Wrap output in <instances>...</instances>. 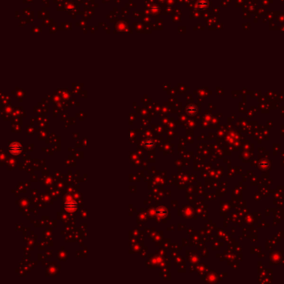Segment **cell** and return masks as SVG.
Wrapping results in <instances>:
<instances>
[{
    "label": "cell",
    "mask_w": 284,
    "mask_h": 284,
    "mask_svg": "<svg viewBox=\"0 0 284 284\" xmlns=\"http://www.w3.org/2000/svg\"><path fill=\"white\" fill-rule=\"evenodd\" d=\"M22 150H23V147L19 142H12L8 147V151L12 155H19L22 153Z\"/></svg>",
    "instance_id": "6da1fadb"
},
{
    "label": "cell",
    "mask_w": 284,
    "mask_h": 284,
    "mask_svg": "<svg viewBox=\"0 0 284 284\" xmlns=\"http://www.w3.org/2000/svg\"><path fill=\"white\" fill-rule=\"evenodd\" d=\"M65 209L67 210L68 212H75L77 208H78V203L73 200H68L65 203Z\"/></svg>",
    "instance_id": "7a4b0ae2"
},
{
    "label": "cell",
    "mask_w": 284,
    "mask_h": 284,
    "mask_svg": "<svg viewBox=\"0 0 284 284\" xmlns=\"http://www.w3.org/2000/svg\"><path fill=\"white\" fill-rule=\"evenodd\" d=\"M167 213H168V210H167L166 208H164V207H160V208H158V210H157V214H158L159 217H165L167 215Z\"/></svg>",
    "instance_id": "277c9868"
},
{
    "label": "cell",
    "mask_w": 284,
    "mask_h": 284,
    "mask_svg": "<svg viewBox=\"0 0 284 284\" xmlns=\"http://www.w3.org/2000/svg\"><path fill=\"white\" fill-rule=\"evenodd\" d=\"M143 146L147 149H152L153 147H154L155 144H154V142H153V139L148 138V139L145 140L144 142H143Z\"/></svg>",
    "instance_id": "3957f363"
}]
</instances>
